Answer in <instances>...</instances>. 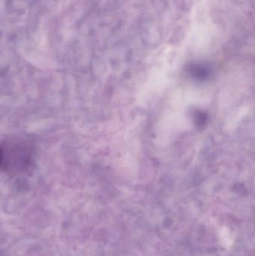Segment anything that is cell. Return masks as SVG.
Segmentation results:
<instances>
[{"label":"cell","mask_w":255,"mask_h":256,"mask_svg":"<svg viewBox=\"0 0 255 256\" xmlns=\"http://www.w3.org/2000/svg\"><path fill=\"white\" fill-rule=\"evenodd\" d=\"M1 165L3 171L19 173L27 170L32 160L31 142L21 138H11L1 142Z\"/></svg>","instance_id":"1"}]
</instances>
